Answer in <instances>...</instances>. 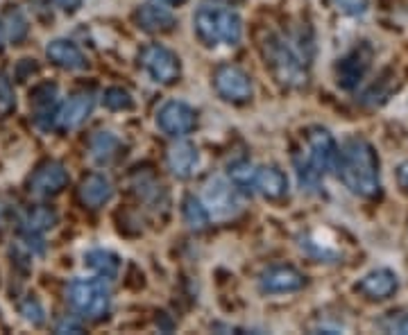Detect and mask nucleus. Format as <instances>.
I'll list each match as a JSON object with an SVG mask.
<instances>
[{
  "mask_svg": "<svg viewBox=\"0 0 408 335\" xmlns=\"http://www.w3.org/2000/svg\"><path fill=\"white\" fill-rule=\"evenodd\" d=\"M261 54L279 84L302 89L309 82V66L313 59V32L302 26L293 34L268 32L261 39Z\"/></svg>",
  "mask_w": 408,
  "mask_h": 335,
  "instance_id": "1",
  "label": "nucleus"
},
{
  "mask_svg": "<svg viewBox=\"0 0 408 335\" xmlns=\"http://www.w3.org/2000/svg\"><path fill=\"white\" fill-rule=\"evenodd\" d=\"M338 177L358 197H377L381 193L379 156L363 139H349L336 154Z\"/></svg>",
  "mask_w": 408,
  "mask_h": 335,
  "instance_id": "2",
  "label": "nucleus"
},
{
  "mask_svg": "<svg viewBox=\"0 0 408 335\" xmlns=\"http://www.w3.org/2000/svg\"><path fill=\"white\" fill-rule=\"evenodd\" d=\"M336 148L333 136L322 127H311L307 132V148L300 156H295V165H298V177L304 188L315 190L320 179L324 177L327 170L336 163Z\"/></svg>",
  "mask_w": 408,
  "mask_h": 335,
  "instance_id": "3",
  "label": "nucleus"
},
{
  "mask_svg": "<svg viewBox=\"0 0 408 335\" xmlns=\"http://www.w3.org/2000/svg\"><path fill=\"white\" fill-rule=\"evenodd\" d=\"M195 32L206 45H236L243 37L241 16L222 7H200L195 14Z\"/></svg>",
  "mask_w": 408,
  "mask_h": 335,
  "instance_id": "4",
  "label": "nucleus"
},
{
  "mask_svg": "<svg viewBox=\"0 0 408 335\" xmlns=\"http://www.w3.org/2000/svg\"><path fill=\"white\" fill-rule=\"evenodd\" d=\"M68 301L77 313L98 320L109 313L111 292L105 278H77L68 288Z\"/></svg>",
  "mask_w": 408,
  "mask_h": 335,
  "instance_id": "5",
  "label": "nucleus"
},
{
  "mask_svg": "<svg viewBox=\"0 0 408 335\" xmlns=\"http://www.w3.org/2000/svg\"><path fill=\"white\" fill-rule=\"evenodd\" d=\"M202 204L206 213H209V218L215 220H229L241 213V202H238L236 190L222 177H213L204 183Z\"/></svg>",
  "mask_w": 408,
  "mask_h": 335,
  "instance_id": "6",
  "label": "nucleus"
},
{
  "mask_svg": "<svg viewBox=\"0 0 408 335\" xmlns=\"http://www.w3.org/2000/svg\"><path fill=\"white\" fill-rule=\"evenodd\" d=\"M141 63L157 84H173L182 73L177 54L164 45H148L141 52Z\"/></svg>",
  "mask_w": 408,
  "mask_h": 335,
  "instance_id": "7",
  "label": "nucleus"
},
{
  "mask_svg": "<svg viewBox=\"0 0 408 335\" xmlns=\"http://www.w3.org/2000/svg\"><path fill=\"white\" fill-rule=\"evenodd\" d=\"M372 45L370 43H361L351 50L347 57H342L338 68H336V77H338V86L342 89H354V86L361 84V79L365 77L367 68L372 63Z\"/></svg>",
  "mask_w": 408,
  "mask_h": 335,
  "instance_id": "8",
  "label": "nucleus"
},
{
  "mask_svg": "<svg viewBox=\"0 0 408 335\" xmlns=\"http://www.w3.org/2000/svg\"><path fill=\"white\" fill-rule=\"evenodd\" d=\"M215 91L229 102H245L252 98V79L245 70L236 66H220L213 75Z\"/></svg>",
  "mask_w": 408,
  "mask_h": 335,
  "instance_id": "9",
  "label": "nucleus"
},
{
  "mask_svg": "<svg viewBox=\"0 0 408 335\" xmlns=\"http://www.w3.org/2000/svg\"><path fill=\"white\" fill-rule=\"evenodd\" d=\"M157 125L171 136H184L195 127V111L186 102H166L157 114Z\"/></svg>",
  "mask_w": 408,
  "mask_h": 335,
  "instance_id": "10",
  "label": "nucleus"
},
{
  "mask_svg": "<svg viewBox=\"0 0 408 335\" xmlns=\"http://www.w3.org/2000/svg\"><path fill=\"white\" fill-rule=\"evenodd\" d=\"M304 274L298 272L291 265H277L270 267L261 274L259 278V288L268 294H284V292H295L304 285Z\"/></svg>",
  "mask_w": 408,
  "mask_h": 335,
  "instance_id": "11",
  "label": "nucleus"
},
{
  "mask_svg": "<svg viewBox=\"0 0 408 335\" xmlns=\"http://www.w3.org/2000/svg\"><path fill=\"white\" fill-rule=\"evenodd\" d=\"M399 288V281H397V274L390 272V270L381 267V270H372V272H367L361 281H358L356 290L363 294L367 299H374V301H381V299H388L393 297Z\"/></svg>",
  "mask_w": 408,
  "mask_h": 335,
  "instance_id": "12",
  "label": "nucleus"
},
{
  "mask_svg": "<svg viewBox=\"0 0 408 335\" xmlns=\"http://www.w3.org/2000/svg\"><path fill=\"white\" fill-rule=\"evenodd\" d=\"M93 107H95V98L91 91L75 93L59 111V116H57L59 127H64V130H73V127L82 125L86 118L91 116Z\"/></svg>",
  "mask_w": 408,
  "mask_h": 335,
  "instance_id": "13",
  "label": "nucleus"
},
{
  "mask_svg": "<svg viewBox=\"0 0 408 335\" xmlns=\"http://www.w3.org/2000/svg\"><path fill=\"white\" fill-rule=\"evenodd\" d=\"M166 161H168V168L173 170L175 177L186 179L195 172V168L200 163V152H197V148L193 145V143L179 141L168 150Z\"/></svg>",
  "mask_w": 408,
  "mask_h": 335,
  "instance_id": "14",
  "label": "nucleus"
},
{
  "mask_svg": "<svg viewBox=\"0 0 408 335\" xmlns=\"http://www.w3.org/2000/svg\"><path fill=\"white\" fill-rule=\"evenodd\" d=\"M136 26L146 32H168L175 26V16L171 10H166L162 5H141L134 12Z\"/></svg>",
  "mask_w": 408,
  "mask_h": 335,
  "instance_id": "15",
  "label": "nucleus"
},
{
  "mask_svg": "<svg viewBox=\"0 0 408 335\" xmlns=\"http://www.w3.org/2000/svg\"><path fill=\"white\" fill-rule=\"evenodd\" d=\"M111 195H114V186H111V181L105 177V174H89L82 186H79V197H82V202L89 206V209H98V206L107 204Z\"/></svg>",
  "mask_w": 408,
  "mask_h": 335,
  "instance_id": "16",
  "label": "nucleus"
},
{
  "mask_svg": "<svg viewBox=\"0 0 408 335\" xmlns=\"http://www.w3.org/2000/svg\"><path fill=\"white\" fill-rule=\"evenodd\" d=\"M68 183V172L61 163H48L35 174L32 179V190L39 195L59 193V190Z\"/></svg>",
  "mask_w": 408,
  "mask_h": 335,
  "instance_id": "17",
  "label": "nucleus"
},
{
  "mask_svg": "<svg viewBox=\"0 0 408 335\" xmlns=\"http://www.w3.org/2000/svg\"><path fill=\"white\" fill-rule=\"evenodd\" d=\"M48 57L55 63H59L61 68H68V70L86 68V57L82 54V50L70 41H52L48 45Z\"/></svg>",
  "mask_w": 408,
  "mask_h": 335,
  "instance_id": "18",
  "label": "nucleus"
},
{
  "mask_svg": "<svg viewBox=\"0 0 408 335\" xmlns=\"http://www.w3.org/2000/svg\"><path fill=\"white\" fill-rule=\"evenodd\" d=\"M263 195L268 199H279L286 195L288 190V179L286 174L279 170L275 165H268V168H261L257 170V183H254Z\"/></svg>",
  "mask_w": 408,
  "mask_h": 335,
  "instance_id": "19",
  "label": "nucleus"
},
{
  "mask_svg": "<svg viewBox=\"0 0 408 335\" xmlns=\"http://www.w3.org/2000/svg\"><path fill=\"white\" fill-rule=\"evenodd\" d=\"M134 188H136V193H139V197L143 199V202L150 204L152 209L159 211V206L164 209V206L168 204L164 186L155 177H152V174H136V177H134Z\"/></svg>",
  "mask_w": 408,
  "mask_h": 335,
  "instance_id": "20",
  "label": "nucleus"
},
{
  "mask_svg": "<svg viewBox=\"0 0 408 335\" xmlns=\"http://www.w3.org/2000/svg\"><path fill=\"white\" fill-rule=\"evenodd\" d=\"M121 145H123L121 139L111 132H98L89 143L91 156L98 163H111L114 161V159L121 154Z\"/></svg>",
  "mask_w": 408,
  "mask_h": 335,
  "instance_id": "21",
  "label": "nucleus"
},
{
  "mask_svg": "<svg viewBox=\"0 0 408 335\" xmlns=\"http://www.w3.org/2000/svg\"><path fill=\"white\" fill-rule=\"evenodd\" d=\"M84 261H86V265H89L93 272H98L102 278H116L118 270H121V261H118V256H114V254L105 252V250L86 252Z\"/></svg>",
  "mask_w": 408,
  "mask_h": 335,
  "instance_id": "22",
  "label": "nucleus"
},
{
  "mask_svg": "<svg viewBox=\"0 0 408 335\" xmlns=\"http://www.w3.org/2000/svg\"><path fill=\"white\" fill-rule=\"evenodd\" d=\"M184 220H186V225L195 231H202L209 225V213H206L204 204L197 202L193 195H188L184 199Z\"/></svg>",
  "mask_w": 408,
  "mask_h": 335,
  "instance_id": "23",
  "label": "nucleus"
},
{
  "mask_svg": "<svg viewBox=\"0 0 408 335\" xmlns=\"http://www.w3.org/2000/svg\"><path fill=\"white\" fill-rule=\"evenodd\" d=\"M229 174H231V181H234L236 186H241L243 190H250L254 183H257V168L245 161L231 165Z\"/></svg>",
  "mask_w": 408,
  "mask_h": 335,
  "instance_id": "24",
  "label": "nucleus"
},
{
  "mask_svg": "<svg viewBox=\"0 0 408 335\" xmlns=\"http://www.w3.org/2000/svg\"><path fill=\"white\" fill-rule=\"evenodd\" d=\"M102 102H105V107L111 109V111L132 109V105H134L132 95L127 93L125 89H118V86H114V89H107L105 95H102Z\"/></svg>",
  "mask_w": 408,
  "mask_h": 335,
  "instance_id": "25",
  "label": "nucleus"
},
{
  "mask_svg": "<svg viewBox=\"0 0 408 335\" xmlns=\"http://www.w3.org/2000/svg\"><path fill=\"white\" fill-rule=\"evenodd\" d=\"M381 329L388 333H404L408 335V313H393L381 322Z\"/></svg>",
  "mask_w": 408,
  "mask_h": 335,
  "instance_id": "26",
  "label": "nucleus"
},
{
  "mask_svg": "<svg viewBox=\"0 0 408 335\" xmlns=\"http://www.w3.org/2000/svg\"><path fill=\"white\" fill-rule=\"evenodd\" d=\"M333 5L347 16H361V14L367 12L370 0H333Z\"/></svg>",
  "mask_w": 408,
  "mask_h": 335,
  "instance_id": "27",
  "label": "nucleus"
},
{
  "mask_svg": "<svg viewBox=\"0 0 408 335\" xmlns=\"http://www.w3.org/2000/svg\"><path fill=\"white\" fill-rule=\"evenodd\" d=\"M55 220H57V215H55L52 211H37L35 215L30 218V227L32 229H48V227H52L55 225Z\"/></svg>",
  "mask_w": 408,
  "mask_h": 335,
  "instance_id": "28",
  "label": "nucleus"
},
{
  "mask_svg": "<svg viewBox=\"0 0 408 335\" xmlns=\"http://www.w3.org/2000/svg\"><path fill=\"white\" fill-rule=\"evenodd\" d=\"M397 181H399V186H402L408 193V161H404L402 165L397 168Z\"/></svg>",
  "mask_w": 408,
  "mask_h": 335,
  "instance_id": "29",
  "label": "nucleus"
},
{
  "mask_svg": "<svg viewBox=\"0 0 408 335\" xmlns=\"http://www.w3.org/2000/svg\"><path fill=\"white\" fill-rule=\"evenodd\" d=\"M64 331H73V333H79V331H82V326H79L77 322H73V320H66V322H61L59 324V333H64Z\"/></svg>",
  "mask_w": 408,
  "mask_h": 335,
  "instance_id": "30",
  "label": "nucleus"
},
{
  "mask_svg": "<svg viewBox=\"0 0 408 335\" xmlns=\"http://www.w3.org/2000/svg\"><path fill=\"white\" fill-rule=\"evenodd\" d=\"M59 5L64 7V10H77L79 0H59Z\"/></svg>",
  "mask_w": 408,
  "mask_h": 335,
  "instance_id": "31",
  "label": "nucleus"
},
{
  "mask_svg": "<svg viewBox=\"0 0 408 335\" xmlns=\"http://www.w3.org/2000/svg\"><path fill=\"white\" fill-rule=\"evenodd\" d=\"M215 3H225V5H234V3H241V0H215Z\"/></svg>",
  "mask_w": 408,
  "mask_h": 335,
  "instance_id": "32",
  "label": "nucleus"
},
{
  "mask_svg": "<svg viewBox=\"0 0 408 335\" xmlns=\"http://www.w3.org/2000/svg\"><path fill=\"white\" fill-rule=\"evenodd\" d=\"M159 3H182V0H159Z\"/></svg>",
  "mask_w": 408,
  "mask_h": 335,
  "instance_id": "33",
  "label": "nucleus"
}]
</instances>
